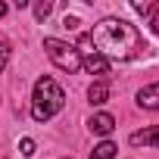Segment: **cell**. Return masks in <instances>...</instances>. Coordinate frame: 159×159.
I'll return each instance as SVG.
<instances>
[{"label":"cell","mask_w":159,"mask_h":159,"mask_svg":"<svg viewBox=\"0 0 159 159\" xmlns=\"http://www.w3.org/2000/svg\"><path fill=\"white\" fill-rule=\"evenodd\" d=\"M88 38H91V44L97 47V53H100L103 59H119V62H125V59H134V56L143 50L140 31H137L131 22H125V19H103V22L94 25V31H91Z\"/></svg>","instance_id":"obj_1"},{"label":"cell","mask_w":159,"mask_h":159,"mask_svg":"<svg viewBox=\"0 0 159 159\" xmlns=\"http://www.w3.org/2000/svg\"><path fill=\"white\" fill-rule=\"evenodd\" d=\"M66 103V94L62 88L53 81V78H38L34 81V103H31V119L34 122H50Z\"/></svg>","instance_id":"obj_2"},{"label":"cell","mask_w":159,"mask_h":159,"mask_svg":"<svg viewBox=\"0 0 159 159\" xmlns=\"http://www.w3.org/2000/svg\"><path fill=\"white\" fill-rule=\"evenodd\" d=\"M44 50H47V56L62 69V72H78L81 69V50H75L72 44H66V41H56V38H44Z\"/></svg>","instance_id":"obj_3"},{"label":"cell","mask_w":159,"mask_h":159,"mask_svg":"<svg viewBox=\"0 0 159 159\" xmlns=\"http://www.w3.org/2000/svg\"><path fill=\"white\" fill-rule=\"evenodd\" d=\"M81 47H84V53H88V56L81 59V66H84L91 75H109V59H103L97 50H91L94 44H91V38H88V34H81Z\"/></svg>","instance_id":"obj_4"},{"label":"cell","mask_w":159,"mask_h":159,"mask_svg":"<svg viewBox=\"0 0 159 159\" xmlns=\"http://www.w3.org/2000/svg\"><path fill=\"white\" fill-rule=\"evenodd\" d=\"M91 131L94 134H100V137H106V134H112L116 131V119L109 116V112H97V116H91Z\"/></svg>","instance_id":"obj_5"},{"label":"cell","mask_w":159,"mask_h":159,"mask_svg":"<svg viewBox=\"0 0 159 159\" xmlns=\"http://www.w3.org/2000/svg\"><path fill=\"white\" fill-rule=\"evenodd\" d=\"M131 147H159V125H153V128H143V131H134L131 137Z\"/></svg>","instance_id":"obj_6"},{"label":"cell","mask_w":159,"mask_h":159,"mask_svg":"<svg viewBox=\"0 0 159 159\" xmlns=\"http://www.w3.org/2000/svg\"><path fill=\"white\" fill-rule=\"evenodd\" d=\"M137 103H140L143 109H159V84H147V88H140Z\"/></svg>","instance_id":"obj_7"},{"label":"cell","mask_w":159,"mask_h":159,"mask_svg":"<svg viewBox=\"0 0 159 159\" xmlns=\"http://www.w3.org/2000/svg\"><path fill=\"white\" fill-rule=\"evenodd\" d=\"M88 97H91V103H94V106L106 103V100H109V84H106V81H94V84H91V91H88Z\"/></svg>","instance_id":"obj_8"},{"label":"cell","mask_w":159,"mask_h":159,"mask_svg":"<svg viewBox=\"0 0 159 159\" xmlns=\"http://www.w3.org/2000/svg\"><path fill=\"white\" fill-rule=\"evenodd\" d=\"M116 150H119V147H116L112 140H103V143H97V147L91 150V159H112Z\"/></svg>","instance_id":"obj_9"},{"label":"cell","mask_w":159,"mask_h":159,"mask_svg":"<svg viewBox=\"0 0 159 159\" xmlns=\"http://www.w3.org/2000/svg\"><path fill=\"white\" fill-rule=\"evenodd\" d=\"M50 13H53V3H38V7H34V19H38V22H44Z\"/></svg>","instance_id":"obj_10"},{"label":"cell","mask_w":159,"mask_h":159,"mask_svg":"<svg viewBox=\"0 0 159 159\" xmlns=\"http://www.w3.org/2000/svg\"><path fill=\"white\" fill-rule=\"evenodd\" d=\"M19 150H22V156H34V150H38V147H34V140H31V137H22Z\"/></svg>","instance_id":"obj_11"},{"label":"cell","mask_w":159,"mask_h":159,"mask_svg":"<svg viewBox=\"0 0 159 159\" xmlns=\"http://www.w3.org/2000/svg\"><path fill=\"white\" fill-rule=\"evenodd\" d=\"M7 59H10V47L0 41V72H3V66H7Z\"/></svg>","instance_id":"obj_12"},{"label":"cell","mask_w":159,"mask_h":159,"mask_svg":"<svg viewBox=\"0 0 159 159\" xmlns=\"http://www.w3.org/2000/svg\"><path fill=\"white\" fill-rule=\"evenodd\" d=\"M62 25H66V28H75V25H78V19H72V16H66V19H62Z\"/></svg>","instance_id":"obj_13"},{"label":"cell","mask_w":159,"mask_h":159,"mask_svg":"<svg viewBox=\"0 0 159 159\" xmlns=\"http://www.w3.org/2000/svg\"><path fill=\"white\" fill-rule=\"evenodd\" d=\"M150 25H153V31H156V34H159V10H156V13H153V22H150Z\"/></svg>","instance_id":"obj_14"},{"label":"cell","mask_w":159,"mask_h":159,"mask_svg":"<svg viewBox=\"0 0 159 159\" xmlns=\"http://www.w3.org/2000/svg\"><path fill=\"white\" fill-rule=\"evenodd\" d=\"M7 16V3H0V19H3Z\"/></svg>","instance_id":"obj_15"}]
</instances>
